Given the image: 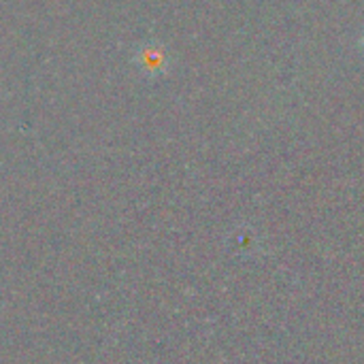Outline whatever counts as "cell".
Listing matches in <instances>:
<instances>
[{
	"label": "cell",
	"instance_id": "2",
	"mask_svg": "<svg viewBox=\"0 0 364 364\" xmlns=\"http://www.w3.org/2000/svg\"><path fill=\"white\" fill-rule=\"evenodd\" d=\"M363 45H364V38H363Z\"/></svg>",
	"mask_w": 364,
	"mask_h": 364
},
{
	"label": "cell",
	"instance_id": "1",
	"mask_svg": "<svg viewBox=\"0 0 364 364\" xmlns=\"http://www.w3.org/2000/svg\"><path fill=\"white\" fill-rule=\"evenodd\" d=\"M134 66L145 75V77H160L168 70L171 58L168 51L162 43L147 41L134 51Z\"/></svg>",
	"mask_w": 364,
	"mask_h": 364
}]
</instances>
